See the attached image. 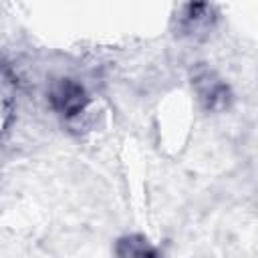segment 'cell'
Wrapping results in <instances>:
<instances>
[{
    "instance_id": "1",
    "label": "cell",
    "mask_w": 258,
    "mask_h": 258,
    "mask_svg": "<svg viewBox=\"0 0 258 258\" xmlns=\"http://www.w3.org/2000/svg\"><path fill=\"white\" fill-rule=\"evenodd\" d=\"M50 105L56 113L64 115V117H75L79 115L87 103H89V97H87V91L83 89V85H79L77 81L73 79H60L52 85L50 89Z\"/></svg>"
},
{
    "instance_id": "2",
    "label": "cell",
    "mask_w": 258,
    "mask_h": 258,
    "mask_svg": "<svg viewBox=\"0 0 258 258\" xmlns=\"http://www.w3.org/2000/svg\"><path fill=\"white\" fill-rule=\"evenodd\" d=\"M212 83H206V89L200 87V97L208 103V109H218L224 107L228 101V87L220 81L210 79Z\"/></svg>"
}]
</instances>
